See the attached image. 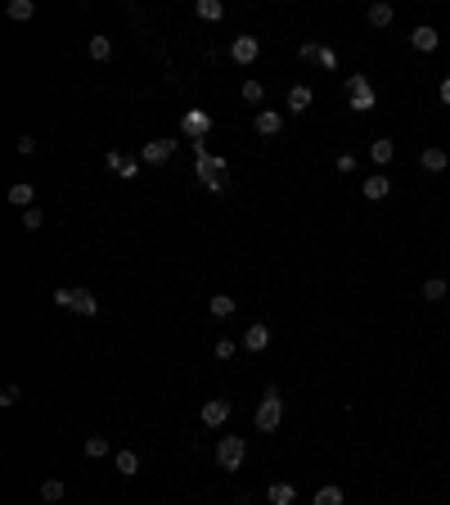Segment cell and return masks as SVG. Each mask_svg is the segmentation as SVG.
<instances>
[{
  "label": "cell",
  "instance_id": "3",
  "mask_svg": "<svg viewBox=\"0 0 450 505\" xmlns=\"http://www.w3.org/2000/svg\"><path fill=\"white\" fill-rule=\"evenodd\" d=\"M243 456H248V442H243V433H225L221 442H216L212 460H216V469H243Z\"/></svg>",
  "mask_w": 450,
  "mask_h": 505
},
{
  "label": "cell",
  "instance_id": "22",
  "mask_svg": "<svg viewBox=\"0 0 450 505\" xmlns=\"http://www.w3.org/2000/svg\"><path fill=\"white\" fill-rule=\"evenodd\" d=\"M5 14L14 18V23H27V18L36 14V0H9V5H5Z\"/></svg>",
  "mask_w": 450,
  "mask_h": 505
},
{
  "label": "cell",
  "instance_id": "17",
  "mask_svg": "<svg viewBox=\"0 0 450 505\" xmlns=\"http://www.w3.org/2000/svg\"><path fill=\"white\" fill-rule=\"evenodd\" d=\"M113 465H118V474H122V479H136V474H140V456L131 451V446L113 456Z\"/></svg>",
  "mask_w": 450,
  "mask_h": 505
},
{
  "label": "cell",
  "instance_id": "6",
  "mask_svg": "<svg viewBox=\"0 0 450 505\" xmlns=\"http://www.w3.org/2000/svg\"><path fill=\"white\" fill-rule=\"evenodd\" d=\"M230 59H234L239 68L257 63L262 59V41H257V36H234V41H230Z\"/></svg>",
  "mask_w": 450,
  "mask_h": 505
},
{
  "label": "cell",
  "instance_id": "16",
  "mask_svg": "<svg viewBox=\"0 0 450 505\" xmlns=\"http://www.w3.org/2000/svg\"><path fill=\"white\" fill-rule=\"evenodd\" d=\"M266 501L271 505H293L298 501V488H293V483H271V488H266Z\"/></svg>",
  "mask_w": 450,
  "mask_h": 505
},
{
  "label": "cell",
  "instance_id": "10",
  "mask_svg": "<svg viewBox=\"0 0 450 505\" xmlns=\"http://www.w3.org/2000/svg\"><path fill=\"white\" fill-rule=\"evenodd\" d=\"M252 131H257V136H280V131H284V113L262 109V113L252 118Z\"/></svg>",
  "mask_w": 450,
  "mask_h": 505
},
{
  "label": "cell",
  "instance_id": "30",
  "mask_svg": "<svg viewBox=\"0 0 450 505\" xmlns=\"http://www.w3.org/2000/svg\"><path fill=\"white\" fill-rule=\"evenodd\" d=\"M50 298H54V307H63V311H72V307H77V289H54Z\"/></svg>",
  "mask_w": 450,
  "mask_h": 505
},
{
  "label": "cell",
  "instance_id": "27",
  "mask_svg": "<svg viewBox=\"0 0 450 505\" xmlns=\"http://www.w3.org/2000/svg\"><path fill=\"white\" fill-rule=\"evenodd\" d=\"M63 492H68V488H63V479H45L41 483V501H50V505L63 501Z\"/></svg>",
  "mask_w": 450,
  "mask_h": 505
},
{
  "label": "cell",
  "instance_id": "19",
  "mask_svg": "<svg viewBox=\"0 0 450 505\" xmlns=\"http://www.w3.org/2000/svg\"><path fill=\"white\" fill-rule=\"evenodd\" d=\"M360 189H365V199H387V194H392V180L383 176V171H374V176H369Z\"/></svg>",
  "mask_w": 450,
  "mask_h": 505
},
{
  "label": "cell",
  "instance_id": "13",
  "mask_svg": "<svg viewBox=\"0 0 450 505\" xmlns=\"http://www.w3.org/2000/svg\"><path fill=\"white\" fill-rule=\"evenodd\" d=\"M410 45H415L419 54H428V50H437V45H442V36H437V27H415V32H410Z\"/></svg>",
  "mask_w": 450,
  "mask_h": 505
},
{
  "label": "cell",
  "instance_id": "12",
  "mask_svg": "<svg viewBox=\"0 0 450 505\" xmlns=\"http://www.w3.org/2000/svg\"><path fill=\"white\" fill-rule=\"evenodd\" d=\"M271 348V325H248L243 329V352H266Z\"/></svg>",
  "mask_w": 450,
  "mask_h": 505
},
{
  "label": "cell",
  "instance_id": "35",
  "mask_svg": "<svg viewBox=\"0 0 450 505\" xmlns=\"http://www.w3.org/2000/svg\"><path fill=\"white\" fill-rule=\"evenodd\" d=\"M14 149H18V154H23V158H32V154H36V149H41V145H36L32 136H18V145H14Z\"/></svg>",
  "mask_w": 450,
  "mask_h": 505
},
{
  "label": "cell",
  "instance_id": "29",
  "mask_svg": "<svg viewBox=\"0 0 450 505\" xmlns=\"http://www.w3.org/2000/svg\"><path fill=\"white\" fill-rule=\"evenodd\" d=\"M243 100H248V104H262V100H266V86L257 81V77H248V81H243Z\"/></svg>",
  "mask_w": 450,
  "mask_h": 505
},
{
  "label": "cell",
  "instance_id": "21",
  "mask_svg": "<svg viewBox=\"0 0 450 505\" xmlns=\"http://www.w3.org/2000/svg\"><path fill=\"white\" fill-rule=\"evenodd\" d=\"M77 316H99V298H95L90 289H77Z\"/></svg>",
  "mask_w": 450,
  "mask_h": 505
},
{
  "label": "cell",
  "instance_id": "23",
  "mask_svg": "<svg viewBox=\"0 0 450 505\" xmlns=\"http://www.w3.org/2000/svg\"><path fill=\"white\" fill-rule=\"evenodd\" d=\"M446 289H450V284L442 280V275H428V280H424V302H442Z\"/></svg>",
  "mask_w": 450,
  "mask_h": 505
},
{
  "label": "cell",
  "instance_id": "14",
  "mask_svg": "<svg viewBox=\"0 0 450 505\" xmlns=\"http://www.w3.org/2000/svg\"><path fill=\"white\" fill-rule=\"evenodd\" d=\"M207 316L212 320H230L234 316V298H230V293H212V298H207Z\"/></svg>",
  "mask_w": 450,
  "mask_h": 505
},
{
  "label": "cell",
  "instance_id": "24",
  "mask_svg": "<svg viewBox=\"0 0 450 505\" xmlns=\"http://www.w3.org/2000/svg\"><path fill=\"white\" fill-rule=\"evenodd\" d=\"M81 451L90 456V460H104V456H109V437H104V433H90V437H86V446H81Z\"/></svg>",
  "mask_w": 450,
  "mask_h": 505
},
{
  "label": "cell",
  "instance_id": "34",
  "mask_svg": "<svg viewBox=\"0 0 450 505\" xmlns=\"http://www.w3.org/2000/svg\"><path fill=\"white\" fill-rule=\"evenodd\" d=\"M315 63H320V68H329V72H333V68H338V54H333L329 45H320V54H315Z\"/></svg>",
  "mask_w": 450,
  "mask_h": 505
},
{
  "label": "cell",
  "instance_id": "25",
  "mask_svg": "<svg viewBox=\"0 0 450 505\" xmlns=\"http://www.w3.org/2000/svg\"><path fill=\"white\" fill-rule=\"evenodd\" d=\"M369 158H374V163H392V158H396V145L383 136V140H374V145H369Z\"/></svg>",
  "mask_w": 450,
  "mask_h": 505
},
{
  "label": "cell",
  "instance_id": "1",
  "mask_svg": "<svg viewBox=\"0 0 450 505\" xmlns=\"http://www.w3.org/2000/svg\"><path fill=\"white\" fill-rule=\"evenodd\" d=\"M194 171H198V180H203L212 194H221V189H225V158L207 154V140H203V145H194Z\"/></svg>",
  "mask_w": 450,
  "mask_h": 505
},
{
  "label": "cell",
  "instance_id": "8",
  "mask_svg": "<svg viewBox=\"0 0 450 505\" xmlns=\"http://www.w3.org/2000/svg\"><path fill=\"white\" fill-rule=\"evenodd\" d=\"M419 167L428 171V176H442V171L450 167V158H446V149H437V145H424V154H419Z\"/></svg>",
  "mask_w": 450,
  "mask_h": 505
},
{
  "label": "cell",
  "instance_id": "26",
  "mask_svg": "<svg viewBox=\"0 0 450 505\" xmlns=\"http://www.w3.org/2000/svg\"><path fill=\"white\" fill-rule=\"evenodd\" d=\"M392 18H396V9H392V5H383V0H378V5H369V23H374V27H392Z\"/></svg>",
  "mask_w": 450,
  "mask_h": 505
},
{
  "label": "cell",
  "instance_id": "5",
  "mask_svg": "<svg viewBox=\"0 0 450 505\" xmlns=\"http://www.w3.org/2000/svg\"><path fill=\"white\" fill-rule=\"evenodd\" d=\"M347 100H351V109H356V113H374L378 95H374V86H369L365 72H351V81H347Z\"/></svg>",
  "mask_w": 450,
  "mask_h": 505
},
{
  "label": "cell",
  "instance_id": "18",
  "mask_svg": "<svg viewBox=\"0 0 450 505\" xmlns=\"http://www.w3.org/2000/svg\"><path fill=\"white\" fill-rule=\"evenodd\" d=\"M311 100H315V95H311V86H293L284 104H289V113H306V109H311Z\"/></svg>",
  "mask_w": 450,
  "mask_h": 505
},
{
  "label": "cell",
  "instance_id": "2",
  "mask_svg": "<svg viewBox=\"0 0 450 505\" xmlns=\"http://www.w3.org/2000/svg\"><path fill=\"white\" fill-rule=\"evenodd\" d=\"M280 420H284V397H280V388H266L262 393V402H257V415H252V424L262 428V433H275L280 428Z\"/></svg>",
  "mask_w": 450,
  "mask_h": 505
},
{
  "label": "cell",
  "instance_id": "37",
  "mask_svg": "<svg viewBox=\"0 0 450 505\" xmlns=\"http://www.w3.org/2000/svg\"><path fill=\"white\" fill-rule=\"evenodd\" d=\"M338 171H356V154H338V163H333Z\"/></svg>",
  "mask_w": 450,
  "mask_h": 505
},
{
  "label": "cell",
  "instance_id": "9",
  "mask_svg": "<svg viewBox=\"0 0 450 505\" xmlns=\"http://www.w3.org/2000/svg\"><path fill=\"white\" fill-rule=\"evenodd\" d=\"M9 203H14L18 212L36 208V185H32V180H14V185H9Z\"/></svg>",
  "mask_w": 450,
  "mask_h": 505
},
{
  "label": "cell",
  "instance_id": "36",
  "mask_svg": "<svg viewBox=\"0 0 450 505\" xmlns=\"http://www.w3.org/2000/svg\"><path fill=\"white\" fill-rule=\"evenodd\" d=\"M118 176H122V180H136V176H140V163H131V158H127V163H122V171H118Z\"/></svg>",
  "mask_w": 450,
  "mask_h": 505
},
{
  "label": "cell",
  "instance_id": "31",
  "mask_svg": "<svg viewBox=\"0 0 450 505\" xmlns=\"http://www.w3.org/2000/svg\"><path fill=\"white\" fill-rule=\"evenodd\" d=\"M41 226H45V212L41 208H27L23 212V231H41Z\"/></svg>",
  "mask_w": 450,
  "mask_h": 505
},
{
  "label": "cell",
  "instance_id": "38",
  "mask_svg": "<svg viewBox=\"0 0 450 505\" xmlns=\"http://www.w3.org/2000/svg\"><path fill=\"white\" fill-rule=\"evenodd\" d=\"M122 163H127V154H122V149H109V167L122 171Z\"/></svg>",
  "mask_w": 450,
  "mask_h": 505
},
{
  "label": "cell",
  "instance_id": "20",
  "mask_svg": "<svg viewBox=\"0 0 450 505\" xmlns=\"http://www.w3.org/2000/svg\"><path fill=\"white\" fill-rule=\"evenodd\" d=\"M86 50H90L95 63H109L113 59V41H109V36H90V41H86Z\"/></svg>",
  "mask_w": 450,
  "mask_h": 505
},
{
  "label": "cell",
  "instance_id": "4",
  "mask_svg": "<svg viewBox=\"0 0 450 505\" xmlns=\"http://www.w3.org/2000/svg\"><path fill=\"white\" fill-rule=\"evenodd\" d=\"M207 131H212V113H207V109H185V113H180V136H185V140L203 145Z\"/></svg>",
  "mask_w": 450,
  "mask_h": 505
},
{
  "label": "cell",
  "instance_id": "15",
  "mask_svg": "<svg viewBox=\"0 0 450 505\" xmlns=\"http://www.w3.org/2000/svg\"><path fill=\"white\" fill-rule=\"evenodd\" d=\"M194 18H203V23H221L225 5H221V0H194Z\"/></svg>",
  "mask_w": 450,
  "mask_h": 505
},
{
  "label": "cell",
  "instance_id": "39",
  "mask_svg": "<svg viewBox=\"0 0 450 505\" xmlns=\"http://www.w3.org/2000/svg\"><path fill=\"white\" fill-rule=\"evenodd\" d=\"M437 95H442V104H450V77H442V86H437Z\"/></svg>",
  "mask_w": 450,
  "mask_h": 505
},
{
  "label": "cell",
  "instance_id": "28",
  "mask_svg": "<svg viewBox=\"0 0 450 505\" xmlns=\"http://www.w3.org/2000/svg\"><path fill=\"white\" fill-rule=\"evenodd\" d=\"M315 505H342V488H338V483L320 488V492H315Z\"/></svg>",
  "mask_w": 450,
  "mask_h": 505
},
{
  "label": "cell",
  "instance_id": "32",
  "mask_svg": "<svg viewBox=\"0 0 450 505\" xmlns=\"http://www.w3.org/2000/svg\"><path fill=\"white\" fill-rule=\"evenodd\" d=\"M234 352H239V343H234V339H221V343L212 348V357H216V361H230Z\"/></svg>",
  "mask_w": 450,
  "mask_h": 505
},
{
  "label": "cell",
  "instance_id": "11",
  "mask_svg": "<svg viewBox=\"0 0 450 505\" xmlns=\"http://www.w3.org/2000/svg\"><path fill=\"white\" fill-rule=\"evenodd\" d=\"M171 149H176V145H171L167 136H158V140H149V145H145V154H140V158H145L149 167H158V163H167V158H171Z\"/></svg>",
  "mask_w": 450,
  "mask_h": 505
},
{
  "label": "cell",
  "instance_id": "7",
  "mask_svg": "<svg viewBox=\"0 0 450 505\" xmlns=\"http://www.w3.org/2000/svg\"><path fill=\"white\" fill-rule=\"evenodd\" d=\"M230 411H234V406H230L225 397H207V402H203V411H198V420H203L207 428H221V424L230 420Z\"/></svg>",
  "mask_w": 450,
  "mask_h": 505
},
{
  "label": "cell",
  "instance_id": "33",
  "mask_svg": "<svg viewBox=\"0 0 450 505\" xmlns=\"http://www.w3.org/2000/svg\"><path fill=\"white\" fill-rule=\"evenodd\" d=\"M18 397H23V388H18V384H5V388H0V406H18Z\"/></svg>",
  "mask_w": 450,
  "mask_h": 505
}]
</instances>
